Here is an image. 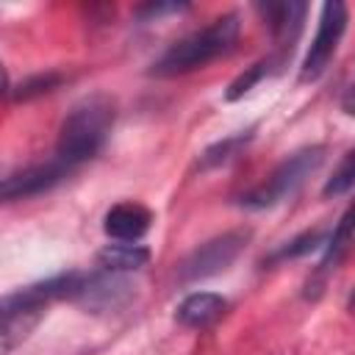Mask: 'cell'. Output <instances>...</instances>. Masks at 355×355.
I'll use <instances>...</instances> for the list:
<instances>
[{
    "label": "cell",
    "instance_id": "277c9868",
    "mask_svg": "<svg viewBox=\"0 0 355 355\" xmlns=\"http://www.w3.org/2000/svg\"><path fill=\"white\" fill-rule=\"evenodd\" d=\"M324 153H327L324 144H311V147H302V150L286 155L258 186H252L250 191H244L239 197V205L250 208V211H263V208H272V205L288 200L322 166Z\"/></svg>",
    "mask_w": 355,
    "mask_h": 355
},
{
    "label": "cell",
    "instance_id": "8992f818",
    "mask_svg": "<svg viewBox=\"0 0 355 355\" xmlns=\"http://www.w3.org/2000/svg\"><path fill=\"white\" fill-rule=\"evenodd\" d=\"M347 22H349V11H347L344 3L327 0L319 8L316 33L311 39V47H308L302 64H300V83H313V80H319L324 75V69L330 67L341 39H344Z\"/></svg>",
    "mask_w": 355,
    "mask_h": 355
},
{
    "label": "cell",
    "instance_id": "2e32d148",
    "mask_svg": "<svg viewBox=\"0 0 355 355\" xmlns=\"http://www.w3.org/2000/svg\"><path fill=\"white\" fill-rule=\"evenodd\" d=\"M61 80H64L61 72H39V75H31V78L19 80L17 86L8 83L6 94H8V100H33V97H39V94L53 92Z\"/></svg>",
    "mask_w": 355,
    "mask_h": 355
},
{
    "label": "cell",
    "instance_id": "7a4b0ae2",
    "mask_svg": "<svg viewBox=\"0 0 355 355\" xmlns=\"http://www.w3.org/2000/svg\"><path fill=\"white\" fill-rule=\"evenodd\" d=\"M241 33V19L236 11L222 14L211 19L208 25L186 33L183 39L172 42L150 67L153 78H178L194 69H202L205 64L227 55Z\"/></svg>",
    "mask_w": 355,
    "mask_h": 355
},
{
    "label": "cell",
    "instance_id": "7c38bea8",
    "mask_svg": "<svg viewBox=\"0 0 355 355\" xmlns=\"http://www.w3.org/2000/svg\"><path fill=\"white\" fill-rule=\"evenodd\" d=\"M352 241H355V200H352L349 208L341 214L338 225L330 230V239H327V244H324V258H322V263H319V280H324V277L341 263V258L347 255V250H349Z\"/></svg>",
    "mask_w": 355,
    "mask_h": 355
},
{
    "label": "cell",
    "instance_id": "8fae6325",
    "mask_svg": "<svg viewBox=\"0 0 355 355\" xmlns=\"http://www.w3.org/2000/svg\"><path fill=\"white\" fill-rule=\"evenodd\" d=\"M225 308H227V300L222 294H216V291H194L178 305L175 319L189 330H205V327H211L214 322L222 319Z\"/></svg>",
    "mask_w": 355,
    "mask_h": 355
},
{
    "label": "cell",
    "instance_id": "3957f363",
    "mask_svg": "<svg viewBox=\"0 0 355 355\" xmlns=\"http://www.w3.org/2000/svg\"><path fill=\"white\" fill-rule=\"evenodd\" d=\"M80 277L83 272H64L6 294L3 297V352L11 355L14 347L28 338V333L39 324L50 302L75 300Z\"/></svg>",
    "mask_w": 355,
    "mask_h": 355
},
{
    "label": "cell",
    "instance_id": "4fadbf2b",
    "mask_svg": "<svg viewBox=\"0 0 355 355\" xmlns=\"http://www.w3.org/2000/svg\"><path fill=\"white\" fill-rule=\"evenodd\" d=\"M150 261V250L141 244H128V241H116V244H105L97 252V266L105 272H136Z\"/></svg>",
    "mask_w": 355,
    "mask_h": 355
},
{
    "label": "cell",
    "instance_id": "9a60e30c",
    "mask_svg": "<svg viewBox=\"0 0 355 355\" xmlns=\"http://www.w3.org/2000/svg\"><path fill=\"white\" fill-rule=\"evenodd\" d=\"M330 233L324 227H316V230H305L300 236H294L291 241H286L283 247H277L272 255H269V263L272 261H286V258H300V255H308L313 250H324Z\"/></svg>",
    "mask_w": 355,
    "mask_h": 355
},
{
    "label": "cell",
    "instance_id": "5bb4252c",
    "mask_svg": "<svg viewBox=\"0 0 355 355\" xmlns=\"http://www.w3.org/2000/svg\"><path fill=\"white\" fill-rule=\"evenodd\" d=\"M283 64H286V61H283L280 55H275V53H269L266 58L255 61L252 67H247V69H244V72H241V75L227 86L225 100H230V103H233V100L244 97V94H247V92H252L263 78H269L272 72H280V69H283Z\"/></svg>",
    "mask_w": 355,
    "mask_h": 355
},
{
    "label": "cell",
    "instance_id": "ba28073f",
    "mask_svg": "<svg viewBox=\"0 0 355 355\" xmlns=\"http://www.w3.org/2000/svg\"><path fill=\"white\" fill-rule=\"evenodd\" d=\"M72 172L55 161V158H47V161H33L28 166H19L17 172H8L3 178V200L14 202V200H28V197H36V194H44L50 189H55L64 178H69Z\"/></svg>",
    "mask_w": 355,
    "mask_h": 355
},
{
    "label": "cell",
    "instance_id": "52a82bcc",
    "mask_svg": "<svg viewBox=\"0 0 355 355\" xmlns=\"http://www.w3.org/2000/svg\"><path fill=\"white\" fill-rule=\"evenodd\" d=\"M130 300H133V286L125 275L97 269L80 277V286L72 302H78L92 313H108V311L125 308Z\"/></svg>",
    "mask_w": 355,
    "mask_h": 355
},
{
    "label": "cell",
    "instance_id": "ffe728a7",
    "mask_svg": "<svg viewBox=\"0 0 355 355\" xmlns=\"http://www.w3.org/2000/svg\"><path fill=\"white\" fill-rule=\"evenodd\" d=\"M341 111H344L347 116H355V78L347 83V89H344V94H341Z\"/></svg>",
    "mask_w": 355,
    "mask_h": 355
},
{
    "label": "cell",
    "instance_id": "5b68a950",
    "mask_svg": "<svg viewBox=\"0 0 355 355\" xmlns=\"http://www.w3.org/2000/svg\"><path fill=\"white\" fill-rule=\"evenodd\" d=\"M247 241H250V230H244V227L225 230V233L202 241L178 263V280L180 283H197V280H205V277L225 272L244 252Z\"/></svg>",
    "mask_w": 355,
    "mask_h": 355
},
{
    "label": "cell",
    "instance_id": "ac0fdd59",
    "mask_svg": "<svg viewBox=\"0 0 355 355\" xmlns=\"http://www.w3.org/2000/svg\"><path fill=\"white\" fill-rule=\"evenodd\" d=\"M250 139H252V130H247V133H236V136H227V139H222V141L211 144V147L200 155V166H202V169H211V166L227 164L230 158H236V155H239V150H241Z\"/></svg>",
    "mask_w": 355,
    "mask_h": 355
},
{
    "label": "cell",
    "instance_id": "6da1fadb",
    "mask_svg": "<svg viewBox=\"0 0 355 355\" xmlns=\"http://www.w3.org/2000/svg\"><path fill=\"white\" fill-rule=\"evenodd\" d=\"M114 116H116L114 100L105 94H92V97H83L80 103H75L72 111L61 119L53 158L61 161L69 172L89 164L103 150V144L111 133Z\"/></svg>",
    "mask_w": 355,
    "mask_h": 355
},
{
    "label": "cell",
    "instance_id": "e0dca14e",
    "mask_svg": "<svg viewBox=\"0 0 355 355\" xmlns=\"http://www.w3.org/2000/svg\"><path fill=\"white\" fill-rule=\"evenodd\" d=\"M355 186V147L347 150L338 161V166L330 172V178L322 186V197H341Z\"/></svg>",
    "mask_w": 355,
    "mask_h": 355
},
{
    "label": "cell",
    "instance_id": "d6986e66",
    "mask_svg": "<svg viewBox=\"0 0 355 355\" xmlns=\"http://www.w3.org/2000/svg\"><path fill=\"white\" fill-rule=\"evenodd\" d=\"M186 8H189L186 3H147V6L136 8V17L144 22H153V19H161L164 14H180Z\"/></svg>",
    "mask_w": 355,
    "mask_h": 355
},
{
    "label": "cell",
    "instance_id": "9c48e42d",
    "mask_svg": "<svg viewBox=\"0 0 355 355\" xmlns=\"http://www.w3.org/2000/svg\"><path fill=\"white\" fill-rule=\"evenodd\" d=\"M255 11L263 17L272 39H275V55H280L283 61H288L291 50H294V42L300 36V28H302V19L308 14V6L305 3H258Z\"/></svg>",
    "mask_w": 355,
    "mask_h": 355
},
{
    "label": "cell",
    "instance_id": "30bf717a",
    "mask_svg": "<svg viewBox=\"0 0 355 355\" xmlns=\"http://www.w3.org/2000/svg\"><path fill=\"white\" fill-rule=\"evenodd\" d=\"M150 225H153V211L133 200L111 205L103 219L105 236L114 241H128V244H136L150 230Z\"/></svg>",
    "mask_w": 355,
    "mask_h": 355
}]
</instances>
